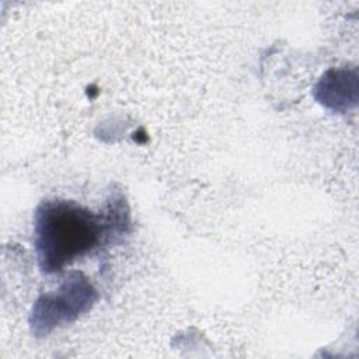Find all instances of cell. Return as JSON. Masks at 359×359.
<instances>
[{"label": "cell", "mask_w": 359, "mask_h": 359, "mask_svg": "<svg viewBox=\"0 0 359 359\" xmlns=\"http://www.w3.org/2000/svg\"><path fill=\"white\" fill-rule=\"evenodd\" d=\"M129 226L123 203L114 202L104 213L62 199L43 201L34 217V244L39 268L46 273L66 265L121 236Z\"/></svg>", "instance_id": "1"}, {"label": "cell", "mask_w": 359, "mask_h": 359, "mask_svg": "<svg viewBox=\"0 0 359 359\" xmlns=\"http://www.w3.org/2000/svg\"><path fill=\"white\" fill-rule=\"evenodd\" d=\"M97 300V292L88 279L72 272L57 290L42 294L31 313L32 332L38 337L48 335L56 327L70 323L88 311Z\"/></svg>", "instance_id": "2"}, {"label": "cell", "mask_w": 359, "mask_h": 359, "mask_svg": "<svg viewBox=\"0 0 359 359\" xmlns=\"http://www.w3.org/2000/svg\"><path fill=\"white\" fill-rule=\"evenodd\" d=\"M356 70H328L316 87L317 100L328 108L344 111L356 104Z\"/></svg>", "instance_id": "3"}]
</instances>
